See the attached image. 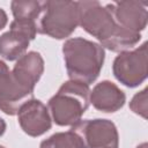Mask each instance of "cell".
<instances>
[{
  "mask_svg": "<svg viewBox=\"0 0 148 148\" xmlns=\"http://www.w3.org/2000/svg\"><path fill=\"white\" fill-rule=\"evenodd\" d=\"M79 25L95 37L99 45L112 52H124L133 49L141 39L136 34L123 28L116 21L111 3L105 6L98 1H76Z\"/></svg>",
  "mask_w": 148,
  "mask_h": 148,
  "instance_id": "obj_1",
  "label": "cell"
},
{
  "mask_svg": "<svg viewBox=\"0 0 148 148\" xmlns=\"http://www.w3.org/2000/svg\"><path fill=\"white\" fill-rule=\"evenodd\" d=\"M62 54L69 80L87 86L96 81L105 59V50L98 43L83 37L66 39Z\"/></svg>",
  "mask_w": 148,
  "mask_h": 148,
  "instance_id": "obj_2",
  "label": "cell"
},
{
  "mask_svg": "<svg viewBox=\"0 0 148 148\" xmlns=\"http://www.w3.org/2000/svg\"><path fill=\"white\" fill-rule=\"evenodd\" d=\"M89 86L68 80L49 99L47 109L51 119L59 126L77 124L89 108Z\"/></svg>",
  "mask_w": 148,
  "mask_h": 148,
  "instance_id": "obj_3",
  "label": "cell"
},
{
  "mask_svg": "<svg viewBox=\"0 0 148 148\" xmlns=\"http://www.w3.org/2000/svg\"><path fill=\"white\" fill-rule=\"evenodd\" d=\"M79 25L76 1H42V12L37 20V32L54 39L68 38Z\"/></svg>",
  "mask_w": 148,
  "mask_h": 148,
  "instance_id": "obj_4",
  "label": "cell"
},
{
  "mask_svg": "<svg viewBox=\"0 0 148 148\" xmlns=\"http://www.w3.org/2000/svg\"><path fill=\"white\" fill-rule=\"evenodd\" d=\"M147 66L148 53L145 42L134 50L120 52L113 60L112 73L121 84L135 88L147 79Z\"/></svg>",
  "mask_w": 148,
  "mask_h": 148,
  "instance_id": "obj_5",
  "label": "cell"
},
{
  "mask_svg": "<svg viewBox=\"0 0 148 148\" xmlns=\"http://www.w3.org/2000/svg\"><path fill=\"white\" fill-rule=\"evenodd\" d=\"M74 131L82 139L86 148H118L119 134L114 123L109 119H86L73 125Z\"/></svg>",
  "mask_w": 148,
  "mask_h": 148,
  "instance_id": "obj_6",
  "label": "cell"
},
{
  "mask_svg": "<svg viewBox=\"0 0 148 148\" xmlns=\"http://www.w3.org/2000/svg\"><path fill=\"white\" fill-rule=\"evenodd\" d=\"M37 34L36 23L13 21L9 30L0 36V56L8 61L20 59L27 53L30 42L36 38Z\"/></svg>",
  "mask_w": 148,
  "mask_h": 148,
  "instance_id": "obj_7",
  "label": "cell"
},
{
  "mask_svg": "<svg viewBox=\"0 0 148 148\" xmlns=\"http://www.w3.org/2000/svg\"><path fill=\"white\" fill-rule=\"evenodd\" d=\"M34 98V92L24 89L14 77L5 61L0 60V110L8 114H17L20 108Z\"/></svg>",
  "mask_w": 148,
  "mask_h": 148,
  "instance_id": "obj_8",
  "label": "cell"
},
{
  "mask_svg": "<svg viewBox=\"0 0 148 148\" xmlns=\"http://www.w3.org/2000/svg\"><path fill=\"white\" fill-rule=\"evenodd\" d=\"M17 120L22 131L29 136H40L51 130L52 119L46 105L31 98L25 102L17 112Z\"/></svg>",
  "mask_w": 148,
  "mask_h": 148,
  "instance_id": "obj_9",
  "label": "cell"
},
{
  "mask_svg": "<svg viewBox=\"0 0 148 148\" xmlns=\"http://www.w3.org/2000/svg\"><path fill=\"white\" fill-rule=\"evenodd\" d=\"M112 13L123 28L140 34L147 27L148 13L146 3L139 1H117L111 3Z\"/></svg>",
  "mask_w": 148,
  "mask_h": 148,
  "instance_id": "obj_10",
  "label": "cell"
},
{
  "mask_svg": "<svg viewBox=\"0 0 148 148\" xmlns=\"http://www.w3.org/2000/svg\"><path fill=\"white\" fill-rule=\"evenodd\" d=\"M15 80L27 90L34 92L44 73V59L37 51H29L16 60L12 71Z\"/></svg>",
  "mask_w": 148,
  "mask_h": 148,
  "instance_id": "obj_11",
  "label": "cell"
},
{
  "mask_svg": "<svg viewBox=\"0 0 148 148\" xmlns=\"http://www.w3.org/2000/svg\"><path fill=\"white\" fill-rule=\"evenodd\" d=\"M89 102L96 110L105 113H112L124 106L126 95L117 84L109 80H104L92 88Z\"/></svg>",
  "mask_w": 148,
  "mask_h": 148,
  "instance_id": "obj_12",
  "label": "cell"
},
{
  "mask_svg": "<svg viewBox=\"0 0 148 148\" xmlns=\"http://www.w3.org/2000/svg\"><path fill=\"white\" fill-rule=\"evenodd\" d=\"M14 21L24 23H36L42 12V1L14 0L10 2Z\"/></svg>",
  "mask_w": 148,
  "mask_h": 148,
  "instance_id": "obj_13",
  "label": "cell"
},
{
  "mask_svg": "<svg viewBox=\"0 0 148 148\" xmlns=\"http://www.w3.org/2000/svg\"><path fill=\"white\" fill-rule=\"evenodd\" d=\"M39 148H86L82 139L74 131L58 132L40 142Z\"/></svg>",
  "mask_w": 148,
  "mask_h": 148,
  "instance_id": "obj_14",
  "label": "cell"
},
{
  "mask_svg": "<svg viewBox=\"0 0 148 148\" xmlns=\"http://www.w3.org/2000/svg\"><path fill=\"white\" fill-rule=\"evenodd\" d=\"M147 99H148V97H147V88H143L141 91H138L132 97V99L130 102V109L135 114H139L143 119L147 118V111H148Z\"/></svg>",
  "mask_w": 148,
  "mask_h": 148,
  "instance_id": "obj_15",
  "label": "cell"
},
{
  "mask_svg": "<svg viewBox=\"0 0 148 148\" xmlns=\"http://www.w3.org/2000/svg\"><path fill=\"white\" fill-rule=\"evenodd\" d=\"M7 23H8V16L6 12L2 8H0V30H2L7 25Z\"/></svg>",
  "mask_w": 148,
  "mask_h": 148,
  "instance_id": "obj_16",
  "label": "cell"
},
{
  "mask_svg": "<svg viewBox=\"0 0 148 148\" xmlns=\"http://www.w3.org/2000/svg\"><path fill=\"white\" fill-rule=\"evenodd\" d=\"M6 127H7L6 121L0 117V136H2V135H3V133L6 132Z\"/></svg>",
  "mask_w": 148,
  "mask_h": 148,
  "instance_id": "obj_17",
  "label": "cell"
},
{
  "mask_svg": "<svg viewBox=\"0 0 148 148\" xmlns=\"http://www.w3.org/2000/svg\"><path fill=\"white\" fill-rule=\"evenodd\" d=\"M136 148H148V145H147V142H142V143L139 145Z\"/></svg>",
  "mask_w": 148,
  "mask_h": 148,
  "instance_id": "obj_18",
  "label": "cell"
},
{
  "mask_svg": "<svg viewBox=\"0 0 148 148\" xmlns=\"http://www.w3.org/2000/svg\"><path fill=\"white\" fill-rule=\"evenodd\" d=\"M0 148H6V147H3V146H1V145H0Z\"/></svg>",
  "mask_w": 148,
  "mask_h": 148,
  "instance_id": "obj_19",
  "label": "cell"
}]
</instances>
